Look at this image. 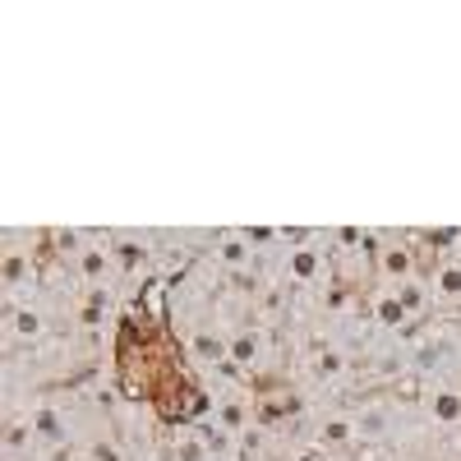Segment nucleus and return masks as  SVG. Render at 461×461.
<instances>
[{"mask_svg":"<svg viewBox=\"0 0 461 461\" xmlns=\"http://www.w3.org/2000/svg\"><path fill=\"white\" fill-rule=\"evenodd\" d=\"M374 273L388 286L420 277V236H406V230H383V236H374Z\"/></svg>","mask_w":461,"mask_h":461,"instance_id":"f257e3e1","label":"nucleus"},{"mask_svg":"<svg viewBox=\"0 0 461 461\" xmlns=\"http://www.w3.org/2000/svg\"><path fill=\"white\" fill-rule=\"evenodd\" d=\"M226 341H230L226 365L240 369L245 378L273 369V360H277V356H273V328H267V323H236Z\"/></svg>","mask_w":461,"mask_h":461,"instance_id":"f03ea898","label":"nucleus"},{"mask_svg":"<svg viewBox=\"0 0 461 461\" xmlns=\"http://www.w3.org/2000/svg\"><path fill=\"white\" fill-rule=\"evenodd\" d=\"M65 263L74 267V277H79L88 291H106L115 277H121V263H115V249H111L106 236H84Z\"/></svg>","mask_w":461,"mask_h":461,"instance_id":"7ed1b4c3","label":"nucleus"},{"mask_svg":"<svg viewBox=\"0 0 461 461\" xmlns=\"http://www.w3.org/2000/svg\"><path fill=\"white\" fill-rule=\"evenodd\" d=\"M208 267H217L221 277L254 273V267H258V240H254V230H221V236H212Z\"/></svg>","mask_w":461,"mask_h":461,"instance_id":"20e7f679","label":"nucleus"},{"mask_svg":"<svg viewBox=\"0 0 461 461\" xmlns=\"http://www.w3.org/2000/svg\"><path fill=\"white\" fill-rule=\"evenodd\" d=\"M425 282H429V295H434V310L452 314L461 310V254H429V267H425Z\"/></svg>","mask_w":461,"mask_h":461,"instance_id":"39448f33","label":"nucleus"},{"mask_svg":"<svg viewBox=\"0 0 461 461\" xmlns=\"http://www.w3.org/2000/svg\"><path fill=\"white\" fill-rule=\"evenodd\" d=\"M51 332V319L37 310V300L28 304L23 295H5V337L14 346H37V341H47Z\"/></svg>","mask_w":461,"mask_h":461,"instance_id":"423d86ee","label":"nucleus"},{"mask_svg":"<svg viewBox=\"0 0 461 461\" xmlns=\"http://www.w3.org/2000/svg\"><path fill=\"white\" fill-rule=\"evenodd\" d=\"M323 267H328V249L319 236H310L304 245H291L286 258H282V277L286 286H314L323 277Z\"/></svg>","mask_w":461,"mask_h":461,"instance_id":"0eeeda50","label":"nucleus"},{"mask_svg":"<svg viewBox=\"0 0 461 461\" xmlns=\"http://www.w3.org/2000/svg\"><path fill=\"white\" fill-rule=\"evenodd\" d=\"M360 438H365V429H360V420L351 411H328V415L314 420V429H310V443L323 447V452H346V447H356Z\"/></svg>","mask_w":461,"mask_h":461,"instance_id":"6e6552de","label":"nucleus"},{"mask_svg":"<svg viewBox=\"0 0 461 461\" xmlns=\"http://www.w3.org/2000/svg\"><path fill=\"white\" fill-rule=\"evenodd\" d=\"M111 249H115V263H121L125 277H148L152 267H158V245H152L148 236H139V230H115V236H106Z\"/></svg>","mask_w":461,"mask_h":461,"instance_id":"1a4fd4ad","label":"nucleus"},{"mask_svg":"<svg viewBox=\"0 0 461 461\" xmlns=\"http://www.w3.org/2000/svg\"><path fill=\"white\" fill-rule=\"evenodd\" d=\"M425 415L434 420L438 429H461V388L447 378H429L425 383Z\"/></svg>","mask_w":461,"mask_h":461,"instance_id":"9d476101","label":"nucleus"},{"mask_svg":"<svg viewBox=\"0 0 461 461\" xmlns=\"http://www.w3.org/2000/svg\"><path fill=\"white\" fill-rule=\"evenodd\" d=\"M393 295L402 300L406 328H415L420 319H429V314H434V295H429V282H425V273H420V277H406V282H397V286H393Z\"/></svg>","mask_w":461,"mask_h":461,"instance_id":"9b49d317","label":"nucleus"},{"mask_svg":"<svg viewBox=\"0 0 461 461\" xmlns=\"http://www.w3.org/2000/svg\"><path fill=\"white\" fill-rule=\"evenodd\" d=\"M310 374L319 378V383H332V378H341L346 369H351V356H346V346H332V341H319L314 351H310Z\"/></svg>","mask_w":461,"mask_h":461,"instance_id":"f8f14e48","label":"nucleus"},{"mask_svg":"<svg viewBox=\"0 0 461 461\" xmlns=\"http://www.w3.org/2000/svg\"><path fill=\"white\" fill-rule=\"evenodd\" d=\"M374 328H378V332H402V328H406V314H402V300L393 295V286L374 295Z\"/></svg>","mask_w":461,"mask_h":461,"instance_id":"ddd939ff","label":"nucleus"},{"mask_svg":"<svg viewBox=\"0 0 461 461\" xmlns=\"http://www.w3.org/2000/svg\"><path fill=\"white\" fill-rule=\"evenodd\" d=\"M28 273H32L28 254L10 249V254H5V291H10V295H19V286H23V277H28Z\"/></svg>","mask_w":461,"mask_h":461,"instance_id":"4468645a","label":"nucleus"},{"mask_svg":"<svg viewBox=\"0 0 461 461\" xmlns=\"http://www.w3.org/2000/svg\"><path fill=\"white\" fill-rule=\"evenodd\" d=\"M79 452H84L88 461H130V456H125V447L115 443V438H88Z\"/></svg>","mask_w":461,"mask_h":461,"instance_id":"2eb2a0df","label":"nucleus"},{"mask_svg":"<svg viewBox=\"0 0 461 461\" xmlns=\"http://www.w3.org/2000/svg\"><path fill=\"white\" fill-rule=\"evenodd\" d=\"M286 461H328V452H323V447H314V443H304V447H295Z\"/></svg>","mask_w":461,"mask_h":461,"instance_id":"dca6fc26","label":"nucleus"},{"mask_svg":"<svg viewBox=\"0 0 461 461\" xmlns=\"http://www.w3.org/2000/svg\"><path fill=\"white\" fill-rule=\"evenodd\" d=\"M65 461H88V456H84V452H74V456H65Z\"/></svg>","mask_w":461,"mask_h":461,"instance_id":"f3484780","label":"nucleus"},{"mask_svg":"<svg viewBox=\"0 0 461 461\" xmlns=\"http://www.w3.org/2000/svg\"><path fill=\"white\" fill-rule=\"evenodd\" d=\"M456 452H461V443H456Z\"/></svg>","mask_w":461,"mask_h":461,"instance_id":"a211bd4d","label":"nucleus"},{"mask_svg":"<svg viewBox=\"0 0 461 461\" xmlns=\"http://www.w3.org/2000/svg\"><path fill=\"white\" fill-rule=\"evenodd\" d=\"M456 254H461V249H456Z\"/></svg>","mask_w":461,"mask_h":461,"instance_id":"6ab92c4d","label":"nucleus"}]
</instances>
